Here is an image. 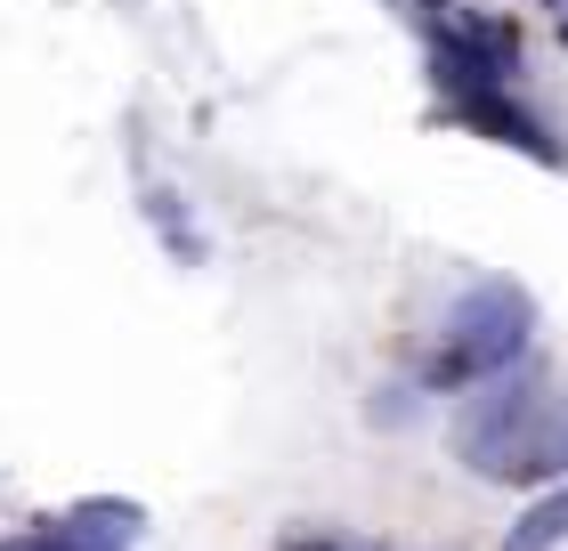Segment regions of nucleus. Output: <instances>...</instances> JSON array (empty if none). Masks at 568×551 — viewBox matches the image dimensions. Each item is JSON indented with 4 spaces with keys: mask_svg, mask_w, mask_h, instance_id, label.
Here are the masks:
<instances>
[{
    "mask_svg": "<svg viewBox=\"0 0 568 551\" xmlns=\"http://www.w3.org/2000/svg\"><path fill=\"white\" fill-rule=\"evenodd\" d=\"M455 122H471L479 139H504L511 154H528V163H552V171L568 163V146H560V139H552V130L536 122V114H520V106H511L504 90H463V98H455Z\"/></svg>",
    "mask_w": 568,
    "mask_h": 551,
    "instance_id": "7ed1b4c3",
    "label": "nucleus"
},
{
    "mask_svg": "<svg viewBox=\"0 0 568 551\" xmlns=\"http://www.w3.org/2000/svg\"><path fill=\"white\" fill-rule=\"evenodd\" d=\"M0 551H90V543L65 535V528H41V535H17V543H0Z\"/></svg>",
    "mask_w": 568,
    "mask_h": 551,
    "instance_id": "423d86ee",
    "label": "nucleus"
},
{
    "mask_svg": "<svg viewBox=\"0 0 568 551\" xmlns=\"http://www.w3.org/2000/svg\"><path fill=\"white\" fill-rule=\"evenodd\" d=\"M552 543H568V479L552 494H536V503L511 519V535H504V551H552Z\"/></svg>",
    "mask_w": 568,
    "mask_h": 551,
    "instance_id": "39448f33",
    "label": "nucleus"
},
{
    "mask_svg": "<svg viewBox=\"0 0 568 551\" xmlns=\"http://www.w3.org/2000/svg\"><path fill=\"white\" fill-rule=\"evenodd\" d=\"M479 398L455 414V455L479 479L504 487H545L568 479V389H552L545 374H487L471 381Z\"/></svg>",
    "mask_w": 568,
    "mask_h": 551,
    "instance_id": "f257e3e1",
    "label": "nucleus"
},
{
    "mask_svg": "<svg viewBox=\"0 0 568 551\" xmlns=\"http://www.w3.org/2000/svg\"><path fill=\"white\" fill-rule=\"evenodd\" d=\"M536 9H552V17H560V24H568V0H536Z\"/></svg>",
    "mask_w": 568,
    "mask_h": 551,
    "instance_id": "0eeeda50",
    "label": "nucleus"
},
{
    "mask_svg": "<svg viewBox=\"0 0 568 551\" xmlns=\"http://www.w3.org/2000/svg\"><path fill=\"white\" fill-rule=\"evenodd\" d=\"M58 528H65V535H82L90 551H131L139 528H146V511H139V503H73Z\"/></svg>",
    "mask_w": 568,
    "mask_h": 551,
    "instance_id": "20e7f679",
    "label": "nucleus"
},
{
    "mask_svg": "<svg viewBox=\"0 0 568 551\" xmlns=\"http://www.w3.org/2000/svg\"><path fill=\"white\" fill-rule=\"evenodd\" d=\"M528 333H536V308H528L520 284H471L447 308V325H438V357L423 365V381L430 389H471L487 374H504V365H520Z\"/></svg>",
    "mask_w": 568,
    "mask_h": 551,
    "instance_id": "f03ea898",
    "label": "nucleus"
}]
</instances>
